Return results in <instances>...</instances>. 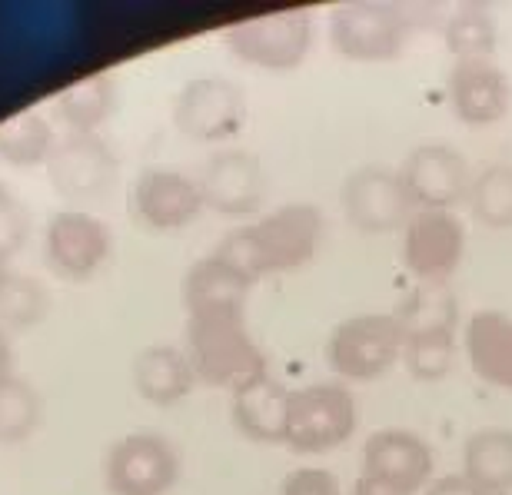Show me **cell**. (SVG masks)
Returning a JSON list of instances; mask_svg holds the SVG:
<instances>
[{"mask_svg": "<svg viewBox=\"0 0 512 495\" xmlns=\"http://www.w3.org/2000/svg\"><path fill=\"white\" fill-rule=\"evenodd\" d=\"M423 495H483V492H479L473 482L463 476V472H456V476H439V479H433L423 489Z\"/></svg>", "mask_w": 512, "mask_h": 495, "instance_id": "obj_32", "label": "cell"}, {"mask_svg": "<svg viewBox=\"0 0 512 495\" xmlns=\"http://www.w3.org/2000/svg\"><path fill=\"white\" fill-rule=\"evenodd\" d=\"M280 495H343V486L330 469L303 466V469H293L290 476L283 479Z\"/></svg>", "mask_w": 512, "mask_h": 495, "instance_id": "obj_30", "label": "cell"}, {"mask_svg": "<svg viewBox=\"0 0 512 495\" xmlns=\"http://www.w3.org/2000/svg\"><path fill=\"white\" fill-rule=\"evenodd\" d=\"M449 107L469 127H489L509 113L512 84L496 60H456L446 80Z\"/></svg>", "mask_w": 512, "mask_h": 495, "instance_id": "obj_15", "label": "cell"}, {"mask_svg": "<svg viewBox=\"0 0 512 495\" xmlns=\"http://www.w3.org/2000/svg\"><path fill=\"white\" fill-rule=\"evenodd\" d=\"M363 476L416 495L433 482V449L409 429H380L363 446Z\"/></svg>", "mask_w": 512, "mask_h": 495, "instance_id": "obj_13", "label": "cell"}, {"mask_svg": "<svg viewBox=\"0 0 512 495\" xmlns=\"http://www.w3.org/2000/svg\"><path fill=\"white\" fill-rule=\"evenodd\" d=\"M10 339L4 336V329H0V379H7L10 376Z\"/></svg>", "mask_w": 512, "mask_h": 495, "instance_id": "obj_34", "label": "cell"}, {"mask_svg": "<svg viewBox=\"0 0 512 495\" xmlns=\"http://www.w3.org/2000/svg\"><path fill=\"white\" fill-rule=\"evenodd\" d=\"M286 409H290V389L270 373H260L233 389V422L253 442H266V446L283 442Z\"/></svg>", "mask_w": 512, "mask_h": 495, "instance_id": "obj_20", "label": "cell"}, {"mask_svg": "<svg viewBox=\"0 0 512 495\" xmlns=\"http://www.w3.org/2000/svg\"><path fill=\"white\" fill-rule=\"evenodd\" d=\"M356 422H360V409L343 383H310L303 389H290L283 446L303 456H320V452L340 449L356 432Z\"/></svg>", "mask_w": 512, "mask_h": 495, "instance_id": "obj_5", "label": "cell"}, {"mask_svg": "<svg viewBox=\"0 0 512 495\" xmlns=\"http://www.w3.org/2000/svg\"><path fill=\"white\" fill-rule=\"evenodd\" d=\"M403 323V363L416 383L446 379L456 356V303L443 283H423L399 309Z\"/></svg>", "mask_w": 512, "mask_h": 495, "instance_id": "obj_3", "label": "cell"}, {"mask_svg": "<svg viewBox=\"0 0 512 495\" xmlns=\"http://www.w3.org/2000/svg\"><path fill=\"white\" fill-rule=\"evenodd\" d=\"M7 280V273H4V256H0V283Z\"/></svg>", "mask_w": 512, "mask_h": 495, "instance_id": "obj_35", "label": "cell"}, {"mask_svg": "<svg viewBox=\"0 0 512 495\" xmlns=\"http://www.w3.org/2000/svg\"><path fill=\"white\" fill-rule=\"evenodd\" d=\"M24 230H27L24 210H20V206L0 190V256L17 250L20 240H24Z\"/></svg>", "mask_w": 512, "mask_h": 495, "instance_id": "obj_31", "label": "cell"}, {"mask_svg": "<svg viewBox=\"0 0 512 495\" xmlns=\"http://www.w3.org/2000/svg\"><path fill=\"white\" fill-rule=\"evenodd\" d=\"M403 339L396 313L350 316L326 339V366L346 383H376L403 359Z\"/></svg>", "mask_w": 512, "mask_h": 495, "instance_id": "obj_4", "label": "cell"}, {"mask_svg": "<svg viewBox=\"0 0 512 495\" xmlns=\"http://www.w3.org/2000/svg\"><path fill=\"white\" fill-rule=\"evenodd\" d=\"M409 20L393 4H343L330 17V44L353 64H389L403 54Z\"/></svg>", "mask_w": 512, "mask_h": 495, "instance_id": "obj_7", "label": "cell"}, {"mask_svg": "<svg viewBox=\"0 0 512 495\" xmlns=\"http://www.w3.org/2000/svg\"><path fill=\"white\" fill-rule=\"evenodd\" d=\"M223 40L230 54L250 67L296 70L313 47V17L303 10H283V14L240 20L227 27Z\"/></svg>", "mask_w": 512, "mask_h": 495, "instance_id": "obj_6", "label": "cell"}, {"mask_svg": "<svg viewBox=\"0 0 512 495\" xmlns=\"http://www.w3.org/2000/svg\"><path fill=\"white\" fill-rule=\"evenodd\" d=\"M469 213L489 230L512 226V163H489L469 183Z\"/></svg>", "mask_w": 512, "mask_h": 495, "instance_id": "obj_25", "label": "cell"}, {"mask_svg": "<svg viewBox=\"0 0 512 495\" xmlns=\"http://www.w3.org/2000/svg\"><path fill=\"white\" fill-rule=\"evenodd\" d=\"M110 253L107 226L90 213L64 210L47 226V256L67 280H87L100 270Z\"/></svg>", "mask_w": 512, "mask_h": 495, "instance_id": "obj_18", "label": "cell"}, {"mask_svg": "<svg viewBox=\"0 0 512 495\" xmlns=\"http://www.w3.org/2000/svg\"><path fill=\"white\" fill-rule=\"evenodd\" d=\"M40 396L24 379H0V442H20L37 429Z\"/></svg>", "mask_w": 512, "mask_h": 495, "instance_id": "obj_28", "label": "cell"}, {"mask_svg": "<svg viewBox=\"0 0 512 495\" xmlns=\"http://www.w3.org/2000/svg\"><path fill=\"white\" fill-rule=\"evenodd\" d=\"M253 283L237 273L223 256H207L193 263L183 280V306L187 316H217V313H247Z\"/></svg>", "mask_w": 512, "mask_h": 495, "instance_id": "obj_19", "label": "cell"}, {"mask_svg": "<svg viewBox=\"0 0 512 495\" xmlns=\"http://www.w3.org/2000/svg\"><path fill=\"white\" fill-rule=\"evenodd\" d=\"M463 476L483 495L512 489V429H476L463 446Z\"/></svg>", "mask_w": 512, "mask_h": 495, "instance_id": "obj_23", "label": "cell"}, {"mask_svg": "<svg viewBox=\"0 0 512 495\" xmlns=\"http://www.w3.org/2000/svg\"><path fill=\"white\" fill-rule=\"evenodd\" d=\"M466 256V226L453 210H416L403 230V266L419 283H446Z\"/></svg>", "mask_w": 512, "mask_h": 495, "instance_id": "obj_9", "label": "cell"}, {"mask_svg": "<svg viewBox=\"0 0 512 495\" xmlns=\"http://www.w3.org/2000/svg\"><path fill=\"white\" fill-rule=\"evenodd\" d=\"M47 177L60 197L87 200L100 197L117 180V157L94 133H74L50 153Z\"/></svg>", "mask_w": 512, "mask_h": 495, "instance_id": "obj_16", "label": "cell"}, {"mask_svg": "<svg viewBox=\"0 0 512 495\" xmlns=\"http://www.w3.org/2000/svg\"><path fill=\"white\" fill-rule=\"evenodd\" d=\"M130 206L137 223L170 233L197 220L203 210V193L200 183L180 170H147L133 183Z\"/></svg>", "mask_w": 512, "mask_h": 495, "instance_id": "obj_14", "label": "cell"}, {"mask_svg": "<svg viewBox=\"0 0 512 495\" xmlns=\"http://www.w3.org/2000/svg\"><path fill=\"white\" fill-rule=\"evenodd\" d=\"M177 449L157 432H130L107 456V486L114 495H163L177 486Z\"/></svg>", "mask_w": 512, "mask_h": 495, "instance_id": "obj_12", "label": "cell"}, {"mask_svg": "<svg viewBox=\"0 0 512 495\" xmlns=\"http://www.w3.org/2000/svg\"><path fill=\"white\" fill-rule=\"evenodd\" d=\"M399 177L416 210H453L466 203L473 170L463 153L449 143H419L403 160Z\"/></svg>", "mask_w": 512, "mask_h": 495, "instance_id": "obj_11", "label": "cell"}, {"mask_svg": "<svg viewBox=\"0 0 512 495\" xmlns=\"http://www.w3.org/2000/svg\"><path fill=\"white\" fill-rule=\"evenodd\" d=\"M343 213L356 230L363 233H396L406 230L409 216L416 213L413 200L403 187L399 170L386 167H360L353 170L343 183Z\"/></svg>", "mask_w": 512, "mask_h": 495, "instance_id": "obj_10", "label": "cell"}, {"mask_svg": "<svg viewBox=\"0 0 512 495\" xmlns=\"http://www.w3.org/2000/svg\"><path fill=\"white\" fill-rule=\"evenodd\" d=\"M200 193L203 206L227 216H247L256 213L263 203V167L260 157L247 150H220L207 160L200 173Z\"/></svg>", "mask_w": 512, "mask_h": 495, "instance_id": "obj_17", "label": "cell"}, {"mask_svg": "<svg viewBox=\"0 0 512 495\" xmlns=\"http://www.w3.org/2000/svg\"><path fill=\"white\" fill-rule=\"evenodd\" d=\"M50 153H54V133L40 113L27 110L0 123V160L14 167H34L40 160H50Z\"/></svg>", "mask_w": 512, "mask_h": 495, "instance_id": "obj_27", "label": "cell"}, {"mask_svg": "<svg viewBox=\"0 0 512 495\" xmlns=\"http://www.w3.org/2000/svg\"><path fill=\"white\" fill-rule=\"evenodd\" d=\"M353 495H406V492H399L393 486H383V482H376V479L360 476V479H356V486H353Z\"/></svg>", "mask_w": 512, "mask_h": 495, "instance_id": "obj_33", "label": "cell"}, {"mask_svg": "<svg viewBox=\"0 0 512 495\" xmlns=\"http://www.w3.org/2000/svg\"><path fill=\"white\" fill-rule=\"evenodd\" d=\"M466 359L486 386L512 393V316L479 309L466 323Z\"/></svg>", "mask_w": 512, "mask_h": 495, "instance_id": "obj_21", "label": "cell"}, {"mask_svg": "<svg viewBox=\"0 0 512 495\" xmlns=\"http://www.w3.org/2000/svg\"><path fill=\"white\" fill-rule=\"evenodd\" d=\"M117 103V87L107 74H90L74 80L64 94L57 97L60 117L70 123L74 133H94L110 117Z\"/></svg>", "mask_w": 512, "mask_h": 495, "instance_id": "obj_24", "label": "cell"}, {"mask_svg": "<svg viewBox=\"0 0 512 495\" xmlns=\"http://www.w3.org/2000/svg\"><path fill=\"white\" fill-rule=\"evenodd\" d=\"M173 123L183 137L200 143L230 140L247 123V97L233 80L223 77L190 80L173 100Z\"/></svg>", "mask_w": 512, "mask_h": 495, "instance_id": "obj_8", "label": "cell"}, {"mask_svg": "<svg viewBox=\"0 0 512 495\" xmlns=\"http://www.w3.org/2000/svg\"><path fill=\"white\" fill-rule=\"evenodd\" d=\"M323 240V213L313 203H286L266 213L263 220L227 233L220 240L217 256H223L233 270L250 283L273 273L300 270L316 256Z\"/></svg>", "mask_w": 512, "mask_h": 495, "instance_id": "obj_1", "label": "cell"}, {"mask_svg": "<svg viewBox=\"0 0 512 495\" xmlns=\"http://www.w3.org/2000/svg\"><path fill=\"white\" fill-rule=\"evenodd\" d=\"M446 50L456 60H493L499 47V24L486 7H463L449 17L443 30Z\"/></svg>", "mask_w": 512, "mask_h": 495, "instance_id": "obj_26", "label": "cell"}, {"mask_svg": "<svg viewBox=\"0 0 512 495\" xmlns=\"http://www.w3.org/2000/svg\"><path fill=\"white\" fill-rule=\"evenodd\" d=\"M493 495H509V492H493Z\"/></svg>", "mask_w": 512, "mask_h": 495, "instance_id": "obj_36", "label": "cell"}, {"mask_svg": "<svg viewBox=\"0 0 512 495\" xmlns=\"http://www.w3.org/2000/svg\"><path fill=\"white\" fill-rule=\"evenodd\" d=\"M187 359L200 383L237 389L266 373V356L250 336L247 313L187 319Z\"/></svg>", "mask_w": 512, "mask_h": 495, "instance_id": "obj_2", "label": "cell"}, {"mask_svg": "<svg viewBox=\"0 0 512 495\" xmlns=\"http://www.w3.org/2000/svg\"><path fill=\"white\" fill-rule=\"evenodd\" d=\"M197 373H193L187 353L173 346H150L133 359V386L153 406H177L190 396Z\"/></svg>", "mask_w": 512, "mask_h": 495, "instance_id": "obj_22", "label": "cell"}, {"mask_svg": "<svg viewBox=\"0 0 512 495\" xmlns=\"http://www.w3.org/2000/svg\"><path fill=\"white\" fill-rule=\"evenodd\" d=\"M47 313V290L30 276H14L10 273L0 283V319L14 329H27L40 323Z\"/></svg>", "mask_w": 512, "mask_h": 495, "instance_id": "obj_29", "label": "cell"}]
</instances>
